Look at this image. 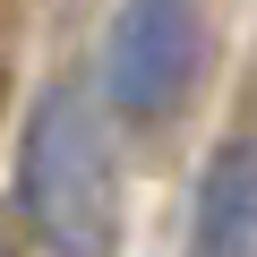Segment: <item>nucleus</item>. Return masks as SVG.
<instances>
[{"mask_svg": "<svg viewBox=\"0 0 257 257\" xmlns=\"http://www.w3.org/2000/svg\"><path fill=\"white\" fill-rule=\"evenodd\" d=\"M0 257H18V231H9V223H0Z\"/></svg>", "mask_w": 257, "mask_h": 257, "instance_id": "20e7f679", "label": "nucleus"}, {"mask_svg": "<svg viewBox=\"0 0 257 257\" xmlns=\"http://www.w3.org/2000/svg\"><path fill=\"white\" fill-rule=\"evenodd\" d=\"M206 77V9L197 0H111L103 26V103L120 120H172Z\"/></svg>", "mask_w": 257, "mask_h": 257, "instance_id": "f03ea898", "label": "nucleus"}, {"mask_svg": "<svg viewBox=\"0 0 257 257\" xmlns=\"http://www.w3.org/2000/svg\"><path fill=\"white\" fill-rule=\"evenodd\" d=\"M18 214L43 257H111L120 248V146L94 86L52 77L18 128Z\"/></svg>", "mask_w": 257, "mask_h": 257, "instance_id": "f257e3e1", "label": "nucleus"}, {"mask_svg": "<svg viewBox=\"0 0 257 257\" xmlns=\"http://www.w3.org/2000/svg\"><path fill=\"white\" fill-rule=\"evenodd\" d=\"M189 257H257V138H223L189 197Z\"/></svg>", "mask_w": 257, "mask_h": 257, "instance_id": "7ed1b4c3", "label": "nucleus"}]
</instances>
